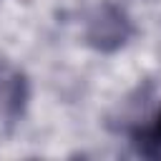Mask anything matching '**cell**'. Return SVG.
<instances>
[{
	"label": "cell",
	"instance_id": "6da1fadb",
	"mask_svg": "<svg viewBox=\"0 0 161 161\" xmlns=\"http://www.w3.org/2000/svg\"><path fill=\"white\" fill-rule=\"evenodd\" d=\"M83 35H86V43L93 50H98V53H116V50H121L131 40L133 23H131L128 13L121 5L103 0V3H98L88 13Z\"/></svg>",
	"mask_w": 161,
	"mask_h": 161
},
{
	"label": "cell",
	"instance_id": "7a4b0ae2",
	"mask_svg": "<svg viewBox=\"0 0 161 161\" xmlns=\"http://www.w3.org/2000/svg\"><path fill=\"white\" fill-rule=\"evenodd\" d=\"M30 101V83L20 68L8 60H0V116L13 123L25 113Z\"/></svg>",
	"mask_w": 161,
	"mask_h": 161
},
{
	"label": "cell",
	"instance_id": "3957f363",
	"mask_svg": "<svg viewBox=\"0 0 161 161\" xmlns=\"http://www.w3.org/2000/svg\"><path fill=\"white\" fill-rule=\"evenodd\" d=\"M133 143L138 146V151H141L143 156L161 158V111L156 113V118H153L148 126H143L141 131H136Z\"/></svg>",
	"mask_w": 161,
	"mask_h": 161
}]
</instances>
